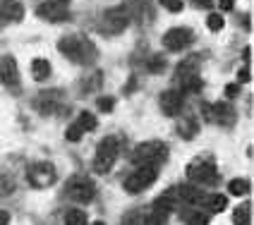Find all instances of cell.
I'll return each instance as SVG.
<instances>
[{
    "instance_id": "obj_1",
    "label": "cell",
    "mask_w": 254,
    "mask_h": 225,
    "mask_svg": "<svg viewBox=\"0 0 254 225\" xmlns=\"http://www.w3.org/2000/svg\"><path fill=\"white\" fill-rule=\"evenodd\" d=\"M58 51L63 56H67L70 60H74V62H82V65L94 62V57H96L94 43L84 39V36H63L58 41Z\"/></svg>"
},
{
    "instance_id": "obj_2",
    "label": "cell",
    "mask_w": 254,
    "mask_h": 225,
    "mask_svg": "<svg viewBox=\"0 0 254 225\" xmlns=\"http://www.w3.org/2000/svg\"><path fill=\"white\" fill-rule=\"evenodd\" d=\"M187 177H190L192 184H216L218 182V172H216L213 156H209V154L197 156V158L187 166Z\"/></svg>"
},
{
    "instance_id": "obj_3",
    "label": "cell",
    "mask_w": 254,
    "mask_h": 225,
    "mask_svg": "<svg viewBox=\"0 0 254 225\" xmlns=\"http://www.w3.org/2000/svg\"><path fill=\"white\" fill-rule=\"evenodd\" d=\"M118 154H120V139H118V137L111 134V137L101 139L99 149H96V158H94V170H96L99 175L111 172L113 163L118 161Z\"/></svg>"
},
{
    "instance_id": "obj_4",
    "label": "cell",
    "mask_w": 254,
    "mask_h": 225,
    "mask_svg": "<svg viewBox=\"0 0 254 225\" xmlns=\"http://www.w3.org/2000/svg\"><path fill=\"white\" fill-rule=\"evenodd\" d=\"M129 12H127L125 5H120V7H111V10H106V12L101 14L99 19V31L101 34H106V36H115V34H120V31H125L127 24H129Z\"/></svg>"
},
{
    "instance_id": "obj_5",
    "label": "cell",
    "mask_w": 254,
    "mask_h": 225,
    "mask_svg": "<svg viewBox=\"0 0 254 225\" xmlns=\"http://www.w3.org/2000/svg\"><path fill=\"white\" fill-rule=\"evenodd\" d=\"M168 158V146L163 141H141L134 149V163L139 166H158Z\"/></svg>"
},
{
    "instance_id": "obj_6",
    "label": "cell",
    "mask_w": 254,
    "mask_h": 225,
    "mask_svg": "<svg viewBox=\"0 0 254 225\" xmlns=\"http://www.w3.org/2000/svg\"><path fill=\"white\" fill-rule=\"evenodd\" d=\"M27 180H29V184L36 187V189H48V187H53L56 180H58L56 166L48 163V161L34 163V166L27 170Z\"/></svg>"
},
{
    "instance_id": "obj_7",
    "label": "cell",
    "mask_w": 254,
    "mask_h": 225,
    "mask_svg": "<svg viewBox=\"0 0 254 225\" xmlns=\"http://www.w3.org/2000/svg\"><path fill=\"white\" fill-rule=\"evenodd\" d=\"M156 177H158L156 166H139V168L125 180V192L139 194L141 189H146V187H151V184L156 182Z\"/></svg>"
},
{
    "instance_id": "obj_8",
    "label": "cell",
    "mask_w": 254,
    "mask_h": 225,
    "mask_svg": "<svg viewBox=\"0 0 254 225\" xmlns=\"http://www.w3.org/2000/svg\"><path fill=\"white\" fill-rule=\"evenodd\" d=\"M192 41H194V34L187 27L168 29V31L163 34V46H166V51H170V53H180V51H185Z\"/></svg>"
},
{
    "instance_id": "obj_9",
    "label": "cell",
    "mask_w": 254,
    "mask_h": 225,
    "mask_svg": "<svg viewBox=\"0 0 254 225\" xmlns=\"http://www.w3.org/2000/svg\"><path fill=\"white\" fill-rule=\"evenodd\" d=\"M67 197L74 199L77 204H89L96 197V187L89 177H74L70 184H67Z\"/></svg>"
},
{
    "instance_id": "obj_10",
    "label": "cell",
    "mask_w": 254,
    "mask_h": 225,
    "mask_svg": "<svg viewBox=\"0 0 254 225\" xmlns=\"http://www.w3.org/2000/svg\"><path fill=\"white\" fill-rule=\"evenodd\" d=\"M36 14L41 19L48 22H67L70 19V10H67V2H60V0H46L36 7Z\"/></svg>"
},
{
    "instance_id": "obj_11",
    "label": "cell",
    "mask_w": 254,
    "mask_h": 225,
    "mask_svg": "<svg viewBox=\"0 0 254 225\" xmlns=\"http://www.w3.org/2000/svg\"><path fill=\"white\" fill-rule=\"evenodd\" d=\"M204 112H206L209 120L218 122V125L228 127L235 122V111H233V106H230L228 101H218V103H213V106H204Z\"/></svg>"
},
{
    "instance_id": "obj_12",
    "label": "cell",
    "mask_w": 254,
    "mask_h": 225,
    "mask_svg": "<svg viewBox=\"0 0 254 225\" xmlns=\"http://www.w3.org/2000/svg\"><path fill=\"white\" fill-rule=\"evenodd\" d=\"M183 103H185V94L180 89H170V91H163V94H161V111L166 112V115H170V117L180 115Z\"/></svg>"
},
{
    "instance_id": "obj_13",
    "label": "cell",
    "mask_w": 254,
    "mask_h": 225,
    "mask_svg": "<svg viewBox=\"0 0 254 225\" xmlns=\"http://www.w3.org/2000/svg\"><path fill=\"white\" fill-rule=\"evenodd\" d=\"M0 82L10 89L19 84V67H17V60L12 56L0 57Z\"/></svg>"
},
{
    "instance_id": "obj_14",
    "label": "cell",
    "mask_w": 254,
    "mask_h": 225,
    "mask_svg": "<svg viewBox=\"0 0 254 225\" xmlns=\"http://www.w3.org/2000/svg\"><path fill=\"white\" fill-rule=\"evenodd\" d=\"M60 91H43V94H39V99L34 101V108L36 111H41V115H53V112L60 108Z\"/></svg>"
},
{
    "instance_id": "obj_15",
    "label": "cell",
    "mask_w": 254,
    "mask_h": 225,
    "mask_svg": "<svg viewBox=\"0 0 254 225\" xmlns=\"http://www.w3.org/2000/svg\"><path fill=\"white\" fill-rule=\"evenodd\" d=\"M0 17L7 22H22L24 19V5L19 0H5L0 5Z\"/></svg>"
},
{
    "instance_id": "obj_16",
    "label": "cell",
    "mask_w": 254,
    "mask_h": 225,
    "mask_svg": "<svg viewBox=\"0 0 254 225\" xmlns=\"http://www.w3.org/2000/svg\"><path fill=\"white\" fill-rule=\"evenodd\" d=\"M199 204H201V206H204L209 213H221V211H226L228 199L223 197V194H209V197L199 199Z\"/></svg>"
},
{
    "instance_id": "obj_17",
    "label": "cell",
    "mask_w": 254,
    "mask_h": 225,
    "mask_svg": "<svg viewBox=\"0 0 254 225\" xmlns=\"http://www.w3.org/2000/svg\"><path fill=\"white\" fill-rule=\"evenodd\" d=\"M175 194H178V199L180 201H187V204H199V199L204 197V194H199L197 184H180L178 189H175Z\"/></svg>"
},
{
    "instance_id": "obj_18",
    "label": "cell",
    "mask_w": 254,
    "mask_h": 225,
    "mask_svg": "<svg viewBox=\"0 0 254 225\" xmlns=\"http://www.w3.org/2000/svg\"><path fill=\"white\" fill-rule=\"evenodd\" d=\"M175 74H178V82H180V79H185V77L199 74V57H197V56H192V57H187V60H183V62L178 65Z\"/></svg>"
},
{
    "instance_id": "obj_19",
    "label": "cell",
    "mask_w": 254,
    "mask_h": 225,
    "mask_svg": "<svg viewBox=\"0 0 254 225\" xmlns=\"http://www.w3.org/2000/svg\"><path fill=\"white\" fill-rule=\"evenodd\" d=\"M197 129H199V125L194 117H180L178 120V132L183 134V139H192L197 134Z\"/></svg>"
},
{
    "instance_id": "obj_20",
    "label": "cell",
    "mask_w": 254,
    "mask_h": 225,
    "mask_svg": "<svg viewBox=\"0 0 254 225\" xmlns=\"http://www.w3.org/2000/svg\"><path fill=\"white\" fill-rule=\"evenodd\" d=\"M31 74H34V79H48L51 77V62L48 60H43V57H36L34 62H31Z\"/></svg>"
},
{
    "instance_id": "obj_21",
    "label": "cell",
    "mask_w": 254,
    "mask_h": 225,
    "mask_svg": "<svg viewBox=\"0 0 254 225\" xmlns=\"http://www.w3.org/2000/svg\"><path fill=\"white\" fill-rule=\"evenodd\" d=\"M77 127L82 129V132H94L96 127H99V120H96V115H91V112H79V120H77Z\"/></svg>"
},
{
    "instance_id": "obj_22",
    "label": "cell",
    "mask_w": 254,
    "mask_h": 225,
    "mask_svg": "<svg viewBox=\"0 0 254 225\" xmlns=\"http://www.w3.org/2000/svg\"><path fill=\"white\" fill-rule=\"evenodd\" d=\"M65 225H86V213L79 209H72L65 213Z\"/></svg>"
},
{
    "instance_id": "obj_23",
    "label": "cell",
    "mask_w": 254,
    "mask_h": 225,
    "mask_svg": "<svg viewBox=\"0 0 254 225\" xmlns=\"http://www.w3.org/2000/svg\"><path fill=\"white\" fill-rule=\"evenodd\" d=\"M228 189H230L235 197H245V194L250 192V182H247V180H230V182H228Z\"/></svg>"
},
{
    "instance_id": "obj_24",
    "label": "cell",
    "mask_w": 254,
    "mask_h": 225,
    "mask_svg": "<svg viewBox=\"0 0 254 225\" xmlns=\"http://www.w3.org/2000/svg\"><path fill=\"white\" fill-rule=\"evenodd\" d=\"M185 221H187L190 225H206V221H209V213L190 211V213H185Z\"/></svg>"
},
{
    "instance_id": "obj_25",
    "label": "cell",
    "mask_w": 254,
    "mask_h": 225,
    "mask_svg": "<svg viewBox=\"0 0 254 225\" xmlns=\"http://www.w3.org/2000/svg\"><path fill=\"white\" fill-rule=\"evenodd\" d=\"M233 223L235 225H247L250 223V209L247 206H240L233 211Z\"/></svg>"
},
{
    "instance_id": "obj_26",
    "label": "cell",
    "mask_w": 254,
    "mask_h": 225,
    "mask_svg": "<svg viewBox=\"0 0 254 225\" xmlns=\"http://www.w3.org/2000/svg\"><path fill=\"white\" fill-rule=\"evenodd\" d=\"M206 27L211 29V31H221V29L226 27L223 14H209V17H206Z\"/></svg>"
},
{
    "instance_id": "obj_27",
    "label": "cell",
    "mask_w": 254,
    "mask_h": 225,
    "mask_svg": "<svg viewBox=\"0 0 254 225\" xmlns=\"http://www.w3.org/2000/svg\"><path fill=\"white\" fill-rule=\"evenodd\" d=\"M166 213H161V211H151L146 218H144V225H166Z\"/></svg>"
},
{
    "instance_id": "obj_28",
    "label": "cell",
    "mask_w": 254,
    "mask_h": 225,
    "mask_svg": "<svg viewBox=\"0 0 254 225\" xmlns=\"http://www.w3.org/2000/svg\"><path fill=\"white\" fill-rule=\"evenodd\" d=\"M12 189H14V182L7 177V175H2V172H0V197H7Z\"/></svg>"
},
{
    "instance_id": "obj_29",
    "label": "cell",
    "mask_w": 254,
    "mask_h": 225,
    "mask_svg": "<svg viewBox=\"0 0 254 225\" xmlns=\"http://www.w3.org/2000/svg\"><path fill=\"white\" fill-rule=\"evenodd\" d=\"M146 67H149V72H163L166 70V60L161 56H154L149 62H146Z\"/></svg>"
},
{
    "instance_id": "obj_30",
    "label": "cell",
    "mask_w": 254,
    "mask_h": 225,
    "mask_svg": "<svg viewBox=\"0 0 254 225\" xmlns=\"http://www.w3.org/2000/svg\"><path fill=\"white\" fill-rule=\"evenodd\" d=\"M161 5H163L168 12H180V10H183V0H161Z\"/></svg>"
},
{
    "instance_id": "obj_31",
    "label": "cell",
    "mask_w": 254,
    "mask_h": 225,
    "mask_svg": "<svg viewBox=\"0 0 254 225\" xmlns=\"http://www.w3.org/2000/svg\"><path fill=\"white\" fill-rule=\"evenodd\" d=\"M65 137H67V141H79L82 139V129L77 125H70L67 127V132H65Z\"/></svg>"
},
{
    "instance_id": "obj_32",
    "label": "cell",
    "mask_w": 254,
    "mask_h": 225,
    "mask_svg": "<svg viewBox=\"0 0 254 225\" xmlns=\"http://www.w3.org/2000/svg\"><path fill=\"white\" fill-rule=\"evenodd\" d=\"M115 106V99H111V96H106V99H99V111L103 112H111Z\"/></svg>"
},
{
    "instance_id": "obj_33",
    "label": "cell",
    "mask_w": 254,
    "mask_h": 225,
    "mask_svg": "<svg viewBox=\"0 0 254 225\" xmlns=\"http://www.w3.org/2000/svg\"><path fill=\"white\" fill-rule=\"evenodd\" d=\"M238 94H240V84H228L226 86V96L228 99H235Z\"/></svg>"
},
{
    "instance_id": "obj_34",
    "label": "cell",
    "mask_w": 254,
    "mask_h": 225,
    "mask_svg": "<svg viewBox=\"0 0 254 225\" xmlns=\"http://www.w3.org/2000/svg\"><path fill=\"white\" fill-rule=\"evenodd\" d=\"M238 82H240V84H247V82H250V70H247V67H242V70L238 72Z\"/></svg>"
},
{
    "instance_id": "obj_35",
    "label": "cell",
    "mask_w": 254,
    "mask_h": 225,
    "mask_svg": "<svg viewBox=\"0 0 254 225\" xmlns=\"http://www.w3.org/2000/svg\"><path fill=\"white\" fill-rule=\"evenodd\" d=\"M233 5H235V0H218V7L221 10H233Z\"/></svg>"
},
{
    "instance_id": "obj_36",
    "label": "cell",
    "mask_w": 254,
    "mask_h": 225,
    "mask_svg": "<svg viewBox=\"0 0 254 225\" xmlns=\"http://www.w3.org/2000/svg\"><path fill=\"white\" fill-rule=\"evenodd\" d=\"M0 225H10V213L0 211Z\"/></svg>"
},
{
    "instance_id": "obj_37",
    "label": "cell",
    "mask_w": 254,
    "mask_h": 225,
    "mask_svg": "<svg viewBox=\"0 0 254 225\" xmlns=\"http://www.w3.org/2000/svg\"><path fill=\"white\" fill-rule=\"evenodd\" d=\"M194 2H197L199 7H209V5H211L213 0H194Z\"/></svg>"
},
{
    "instance_id": "obj_38",
    "label": "cell",
    "mask_w": 254,
    "mask_h": 225,
    "mask_svg": "<svg viewBox=\"0 0 254 225\" xmlns=\"http://www.w3.org/2000/svg\"><path fill=\"white\" fill-rule=\"evenodd\" d=\"M91 225H106V223H103V221H96V223H91Z\"/></svg>"
},
{
    "instance_id": "obj_39",
    "label": "cell",
    "mask_w": 254,
    "mask_h": 225,
    "mask_svg": "<svg viewBox=\"0 0 254 225\" xmlns=\"http://www.w3.org/2000/svg\"><path fill=\"white\" fill-rule=\"evenodd\" d=\"M60 2H70V0H60Z\"/></svg>"
}]
</instances>
